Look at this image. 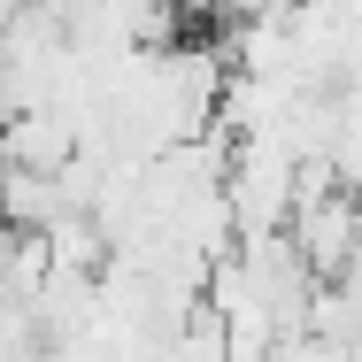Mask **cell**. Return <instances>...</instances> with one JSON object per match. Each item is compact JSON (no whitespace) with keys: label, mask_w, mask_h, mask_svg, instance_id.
<instances>
[{"label":"cell","mask_w":362,"mask_h":362,"mask_svg":"<svg viewBox=\"0 0 362 362\" xmlns=\"http://www.w3.org/2000/svg\"><path fill=\"white\" fill-rule=\"evenodd\" d=\"M47 362H54V355H47Z\"/></svg>","instance_id":"cell-1"}]
</instances>
